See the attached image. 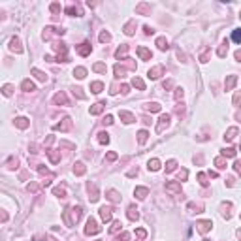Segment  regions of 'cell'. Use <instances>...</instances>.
<instances>
[{
	"instance_id": "ba28073f",
	"label": "cell",
	"mask_w": 241,
	"mask_h": 241,
	"mask_svg": "<svg viewBox=\"0 0 241 241\" xmlns=\"http://www.w3.org/2000/svg\"><path fill=\"white\" fill-rule=\"evenodd\" d=\"M100 217L104 218V221H111V207H105L104 205V207L100 209Z\"/></svg>"
},
{
	"instance_id": "ee69618b",
	"label": "cell",
	"mask_w": 241,
	"mask_h": 241,
	"mask_svg": "<svg viewBox=\"0 0 241 241\" xmlns=\"http://www.w3.org/2000/svg\"><path fill=\"white\" fill-rule=\"evenodd\" d=\"M138 11H139V13H147V11H149V6H147V4H139V6H138Z\"/></svg>"
},
{
	"instance_id": "1f68e13d",
	"label": "cell",
	"mask_w": 241,
	"mask_h": 241,
	"mask_svg": "<svg viewBox=\"0 0 241 241\" xmlns=\"http://www.w3.org/2000/svg\"><path fill=\"white\" fill-rule=\"evenodd\" d=\"M108 198H109L111 202H119V200H120V196L115 192V190H109V192H108Z\"/></svg>"
},
{
	"instance_id": "74e56055",
	"label": "cell",
	"mask_w": 241,
	"mask_h": 241,
	"mask_svg": "<svg viewBox=\"0 0 241 241\" xmlns=\"http://www.w3.org/2000/svg\"><path fill=\"white\" fill-rule=\"evenodd\" d=\"M17 164H19V160H17V158H10V160H8V168H10V169L17 168Z\"/></svg>"
},
{
	"instance_id": "f5cc1de1",
	"label": "cell",
	"mask_w": 241,
	"mask_h": 241,
	"mask_svg": "<svg viewBox=\"0 0 241 241\" xmlns=\"http://www.w3.org/2000/svg\"><path fill=\"white\" fill-rule=\"evenodd\" d=\"M119 228H120V222H113V226H111V232L115 233V232H117Z\"/></svg>"
},
{
	"instance_id": "7402d4cb",
	"label": "cell",
	"mask_w": 241,
	"mask_h": 241,
	"mask_svg": "<svg viewBox=\"0 0 241 241\" xmlns=\"http://www.w3.org/2000/svg\"><path fill=\"white\" fill-rule=\"evenodd\" d=\"M104 111V104H94L93 108H90V113L93 115H98V113H102Z\"/></svg>"
},
{
	"instance_id": "30bf717a",
	"label": "cell",
	"mask_w": 241,
	"mask_h": 241,
	"mask_svg": "<svg viewBox=\"0 0 241 241\" xmlns=\"http://www.w3.org/2000/svg\"><path fill=\"white\" fill-rule=\"evenodd\" d=\"M138 217H139L138 207H136V205H130V207H128V218H130V221H136Z\"/></svg>"
},
{
	"instance_id": "603a6c76",
	"label": "cell",
	"mask_w": 241,
	"mask_h": 241,
	"mask_svg": "<svg viewBox=\"0 0 241 241\" xmlns=\"http://www.w3.org/2000/svg\"><path fill=\"white\" fill-rule=\"evenodd\" d=\"M157 45H158V49L166 51V49H168V40H166V38H158V40H157Z\"/></svg>"
},
{
	"instance_id": "f546056e",
	"label": "cell",
	"mask_w": 241,
	"mask_h": 241,
	"mask_svg": "<svg viewBox=\"0 0 241 241\" xmlns=\"http://www.w3.org/2000/svg\"><path fill=\"white\" fill-rule=\"evenodd\" d=\"M147 136H149V134H147L145 130H141V132L138 134V141H139V143H141V145H143V143H145V141H147Z\"/></svg>"
},
{
	"instance_id": "6125c7cd",
	"label": "cell",
	"mask_w": 241,
	"mask_h": 241,
	"mask_svg": "<svg viewBox=\"0 0 241 241\" xmlns=\"http://www.w3.org/2000/svg\"><path fill=\"white\" fill-rule=\"evenodd\" d=\"M237 119H239V120H241V111H239V113H237Z\"/></svg>"
},
{
	"instance_id": "e0dca14e",
	"label": "cell",
	"mask_w": 241,
	"mask_h": 241,
	"mask_svg": "<svg viewBox=\"0 0 241 241\" xmlns=\"http://www.w3.org/2000/svg\"><path fill=\"white\" fill-rule=\"evenodd\" d=\"M32 74L36 75L40 81H47V75H45L44 72H41V70H38V68H32Z\"/></svg>"
},
{
	"instance_id": "484cf974",
	"label": "cell",
	"mask_w": 241,
	"mask_h": 241,
	"mask_svg": "<svg viewBox=\"0 0 241 241\" xmlns=\"http://www.w3.org/2000/svg\"><path fill=\"white\" fill-rule=\"evenodd\" d=\"M132 85H134V87H138V89H141V90L145 89V83L141 81L139 77H134V79H132Z\"/></svg>"
},
{
	"instance_id": "2e32d148",
	"label": "cell",
	"mask_w": 241,
	"mask_h": 241,
	"mask_svg": "<svg viewBox=\"0 0 241 241\" xmlns=\"http://www.w3.org/2000/svg\"><path fill=\"white\" fill-rule=\"evenodd\" d=\"M102 89H104V83H100V81H94L93 85H90V90H93V93H102Z\"/></svg>"
},
{
	"instance_id": "7c38bea8",
	"label": "cell",
	"mask_w": 241,
	"mask_h": 241,
	"mask_svg": "<svg viewBox=\"0 0 241 241\" xmlns=\"http://www.w3.org/2000/svg\"><path fill=\"white\" fill-rule=\"evenodd\" d=\"M236 81H237V77H236V75H230L228 79H226V83H224V89H226V90H232V87L236 85Z\"/></svg>"
},
{
	"instance_id": "f1b7e54d",
	"label": "cell",
	"mask_w": 241,
	"mask_h": 241,
	"mask_svg": "<svg viewBox=\"0 0 241 241\" xmlns=\"http://www.w3.org/2000/svg\"><path fill=\"white\" fill-rule=\"evenodd\" d=\"M145 109H147V111H160V105H158L157 102H153V104H147Z\"/></svg>"
},
{
	"instance_id": "be15d7a7",
	"label": "cell",
	"mask_w": 241,
	"mask_h": 241,
	"mask_svg": "<svg viewBox=\"0 0 241 241\" xmlns=\"http://www.w3.org/2000/svg\"><path fill=\"white\" fill-rule=\"evenodd\" d=\"M237 236H239V239H241V230H239V232H237Z\"/></svg>"
},
{
	"instance_id": "d6a6232c",
	"label": "cell",
	"mask_w": 241,
	"mask_h": 241,
	"mask_svg": "<svg viewBox=\"0 0 241 241\" xmlns=\"http://www.w3.org/2000/svg\"><path fill=\"white\" fill-rule=\"evenodd\" d=\"M98 141H100V143H108V141H109V136H108L105 132H100V134H98Z\"/></svg>"
},
{
	"instance_id": "8fae6325",
	"label": "cell",
	"mask_w": 241,
	"mask_h": 241,
	"mask_svg": "<svg viewBox=\"0 0 241 241\" xmlns=\"http://www.w3.org/2000/svg\"><path fill=\"white\" fill-rule=\"evenodd\" d=\"M166 190H168V192H179V190H181V185H179V183H168V185H166Z\"/></svg>"
},
{
	"instance_id": "d6986e66",
	"label": "cell",
	"mask_w": 241,
	"mask_h": 241,
	"mask_svg": "<svg viewBox=\"0 0 241 241\" xmlns=\"http://www.w3.org/2000/svg\"><path fill=\"white\" fill-rule=\"evenodd\" d=\"M160 74H162V66H157V68H153L151 72H149V77L157 79V77H160Z\"/></svg>"
},
{
	"instance_id": "83f0119b",
	"label": "cell",
	"mask_w": 241,
	"mask_h": 241,
	"mask_svg": "<svg viewBox=\"0 0 241 241\" xmlns=\"http://www.w3.org/2000/svg\"><path fill=\"white\" fill-rule=\"evenodd\" d=\"M236 134H237V128H230L228 132H226V136H224V138L228 139V141H232L233 138H236Z\"/></svg>"
},
{
	"instance_id": "44dd1931",
	"label": "cell",
	"mask_w": 241,
	"mask_h": 241,
	"mask_svg": "<svg viewBox=\"0 0 241 241\" xmlns=\"http://www.w3.org/2000/svg\"><path fill=\"white\" fill-rule=\"evenodd\" d=\"M134 28H136V21H130V23L124 26V32L128 34V36H132V34H134Z\"/></svg>"
},
{
	"instance_id": "7bdbcfd3",
	"label": "cell",
	"mask_w": 241,
	"mask_h": 241,
	"mask_svg": "<svg viewBox=\"0 0 241 241\" xmlns=\"http://www.w3.org/2000/svg\"><path fill=\"white\" fill-rule=\"evenodd\" d=\"M94 72H105V66L102 64V62H96V64H94Z\"/></svg>"
},
{
	"instance_id": "f35d334b",
	"label": "cell",
	"mask_w": 241,
	"mask_h": 241,
	"mask_svg": "<svg viewBox=\"0 0 241 241\" xmlns=\"http://www.w3.org/2000/svg\"><path fill=\"white\" fill-rule=\"evenodd\" d=\"M49 157H51V162H59V153L56 151H47Z\"/></svg>"
},
{
	"instance_id": "e575fe53",
	"label": "cell",
	"mask_w": 241,
	"mask_h": 241,
	"mask_svg": "<svg viewBox=\"0 0 241 241\" xmlns=\"http://www.w3.org/2000/svg\"><path fill=\"white\" fill-rule=\"evenodd\" d=\"M215 164H217V168H221V169H222V168H226V160H224L222 157H218V158L215 160Z\"/></svg>"
},
{
	"instance_id": "9a60e30c",
	"label": "cell",
	"mask_w": 241,
	"mask_h": 241,
	"mask_svg": "<svg viewBox=\"0 0 241 241\" xmlns=\"http://www.w3.org/2000/svg\"><path fill=\"white\" fill-rule=\"evenodd\" d=\"M53 100H55V104H62V105H66V104H68V100H66V96L62 94V93H59V94H55V98H53Z\"/></svg>"
},
{
	"instance_id": "6da1fadb",
	"label": "cell",
	"mask_w": 241,
	"mask_h": 241,
	"mask_svg": "<svg viewBox=\"0 0 241 241\" xmlns=\"http://www.w3.org/2000/svg\"><path fill=\"white\" fill-rule=\"evenodd\" d=\"M100 232V226H98V222L94 221L93 217L89 218L87 221V228H85V233H87V236H94V233H98Z\"/></svg>"
},
{
	"instance_id": "6f0895ef",
	"label": "cell",
	"mask_w": 241,
	"mask_h": 241,
	"mask_svg": "<svg viewBox=\"0 0 241 241\" xmlns=\"http://www.w3.org/2000/svg\"><path fill=\"white\" fill-rule=\"evenodd\" d=\"M28 190H32V192L38 190V185H36V183H30V185H28Z\"/></svg>"
},
{
	"instance_id": "11a10c76",
	"label": "cell",
	"mask_w": 241,
	"mask_h": 241,
	"mask_svg": "<svg viewBox=\"0 0 241 241\" xmlns=\"http://www.w3.org/2000/svg\"><path fill=\"white\" fill-rule=\"evenodd\" d=\"M233 168H236V172L241 175V162H236V164H233Z\"/></svg>"
},
{
	"instance_id": "8d00e7d4",
	"label": "cell",
	"mask_w": 241,
	"mask_h": 241,
	"mask_svg": "<svg viewBox=\"0 0 241 241\" xmlns=\"http://www.w3.org/2000/svg\"><path fill=\"white\" fill-rule=\"evenodd\" d=\"M175 166H177V162H175V160H169L168 164H166V172H173Z\"/></svg>"
},
{
	"instance_id": "816d5d0a",
	"label": "cell",
	"mask_w": 241,
	"mask_h": 241,
	"mask_svg": "<svg viewBox=\"0 0 241 241\" xmlns=\"http://www.w3.org/2000/svg\"><path fill=\"white\" fill-rule=\"evenodd\" d=\"M128 237H130V236L124 232V233H120V236H119V241H128Z\"/></svg>"
},
{
	"instance_id": "b9f144b4",
	"label": "cell",
	"mask_w": 241,
	"mask_h": 241,
	"mask_svg": "<svg viewBox=\"0 0 241 241\" xmlns=\"http://www.w3.org/2000/svg\"><path fill=\"white\" fill-rule=\"evenodd\" d=\"M53 194H55V196H60V198H62V196H64V188H62V187H56V188L53 190Z\"/></svg>"
},
{
	"instance_id": "60d3db41",
	"label": "cell",
	"mask_w": 241,
	"mask_h": 241,
	"mask_svg": "<svg viewBox=\"0 0 241 241\" xmlns=\"http://www.w3.org/2000/svg\"><path fill=\"white\" fill-rule=\"evenodd\" d=\"M222 154H224V157H233V154H236V151H233L232 147H228V149H224V151H222Z\"/></svg>"
},
{
	"instance_id": "f6af8a7d",
	"label": "cell",
	"mask_w": 241,
	"mask_h": 241,
	"mask_svg": "<svg viewBox=\"0 0 241 241\" xmlns=\"http://www.w3.org/2000/svg\"><path fill=\"white\" fill-rule=\"evenodd\" d=\"M109 40H111V36H109L108 32H102L100 34V41H109Z\"/></svg>"
},
{
	"instance_id": "94428289",
	"label": "cell",
	"mask_w": 241,
	"mask_h": 241,
	"mask_svg": "<svg viewBox=\"0 0 241 241\" xmlns=\"http://www.w3.org/2000/svg\"><path fill=\"white\" fill-rule=\"evenodd\" d=\"M236 59H237V60H241V49H239V51L236 53Z\"/></svg>"
},
{
	"instance_id": "277c9868",
	"label": "cell",
	"mask_w": 241,
	"mask_h": 241,
	"mask_svg": "<svg viewBox=\"0 0 241 241\" xmlns=\"http://www.w3.org/2000/svg\"><path fill=\"white\" fill-rule=\"evenodd\" d=\"M168 124H169V115H162V117H160V123H158V126H157V132H162Z\"/></svg>"
},
{
	"instance_id": "8992f818",
	"label": "cell",
	"mask_w": 241,
	"mask_h": 241,
	"mask_svg": "<svg viewBox=\"0 0 241 241\" xmlns=\"http://www.w3.org/2000/svg\"><path fill=\"white\" fill-rule=\"evenodd\" d=\"M196 226H198V230H200L202 233H205V232H207V230L211 228V221H200Z\"/></svg>"
},
{
	"instance_id": "c3c4849f",
	"label": "cell",
	"mask_w": 241,
	"mask_h": 241,
	"mask_svg": "<svg viewBox=\"0 0 241 241\" xmlns=\"http://www.w3.org/2000/svg\"><path fill=\"white\" fill-rule=\"evenodd\" d=\"M187 175H188V172H187V169H183V172H179V181H181V179L185 181V179H187Z\"/></svg>"
},
{
	"instance_id": "680465c9",
	"label": "cell",
	"mask_w": 241,
	"mask_h": 241,
	"mask_svg": "<svg viewBox=\"0 0 241 241\" xmlns=\"http://www.w3.org/2000/svg\"><path fill=\"white\" fill-rule=\"evenodd\" d=\"M59 10H60L59 4H51V11H59Z\"/></svg>"
},
{
	"instance_id": "7dc6e473",
	"label": "cell",
	"mask_w": 241,
	"mask_h": 241,
	"mask_svg": "<svg viewBox=\"0 0 241 241\" xmlns=\"http://www.w3.org/2000/svg\"><path fill=\"white\" fill-rule=\"evenodd\" d=\"M4 94L6 96H11V85H4Z\"/></svg>"
},
{
	"instance_id": "681fc988",
	"label": "cell",
	"mask_w": 241,
	"mask_h": 241,
	"mask_svg": "<svg viewBox=\"0 0 241 241\" xmlns=\"http://www.w3.org/2000/svg\"><path fill=\"white\" fill-rule=\"evenodd\" d=\"M198 179H200V185H203V187L207 185V181H205V175H203V173H200V175H198Z\"/></svg>"
},
{
	"instance_id": "cb8c5ba5",
	"label": "cell",
	"mask_w": 241,
	"mask_h": 241,
	"mask_svg": "<svg viewBox=\"0 0 241 241\" xmlns=\"http://www.w3.org/2000/svg\"><path fill=\"white\" fill-rule=\"evenodd\" d=\"M149 169H153V172H157V169H160V162H158L157 158L149 160Z\"/></svg>"
},
{
	"instance_id": "3957f363",
	"label": "cell",
	"mask_w": 241,
	"mask_h": 241,
	"mask_svg": "<svg viewBox=\"0 0 241 241\" xmlns=\"http://www.w3.org/2000/svg\"><path fill=\"white\" fill-rule=\"evenodd\" d=\"M119 117L123 119L126 124H130V123H134V120H136V119H134V115H132V113H128V111H119Z\"/></svg>"
},
{
	"instance_id": "9c48e42d",
	"label": "cell",
	"mask_w": 241,
	"mask_h": 241,
	"mask_svg": "<svg viewBox=\"0 0 241 241\" xmlns=\"http://www.w3.org/2000/svg\"><path fill=\"white\" fill-rule=\"evenodd\" d=\"M138 55H139L143 60H151V51H149V49H145V47H139V49H138Z\"/></svg>"
},
{
	"instance_id": "ac0fdd59",
	"label": "cell",
	"mask_w": 241,
	"mask_h": 241,
	"mask_svg": "<svg viewBox=\"0 0 241 241\" xmlns=\"http://www.w3.org/2000/svg\"><path fill=\"white\" fill-rule=\"evenodd\" d=\"M70 119H64V123H60V124H55V130H68L70 128Z\"/></svg>"
},
{
	"instance_id": "7a4b0ae2",
	"label": "cell",
	"mask_w": 241,
	"mask_h": 241,
	"mask_svg": "<svg viewBox=\"0 0 241 241\" xmlns=\"http://www.w3.org/2000/svg\"><path fill=\"white\" fill-rule=\"evenodd\" d=\"M10 49H11V51H15V53H21V51H23L19 38H11V40H10Z\"/></svg>"
},
{
	"instance_id": "5b68a950",
	"label": "cell",
	"mask_w": 241,
	"mask_h": 241,
	"mask_svg": "<svg viewBox=\"0 0 241 241\" xmlns=\"http://www.w3.org/2000/svg\"><path fill=\"white\" fill-rule=\"evenodd\" d=\"M68 213L72 215V224H74V222L79 221V217H81V207H72V209L68 211Z\"/></svg>"
},
{
	"instance_id": "5bb4252c",
	"label": "cell",
	"mask_w": 241,
	"mask_h": 241,
	"mask_svg": "<svg viewBox=\"0 0 241 241\" xmlns=\"http://www.w3.org/2000/svg\"><path fill=\"white\" fill-rule=\"evenodd\" d=\"M21 87H23L25 93H30V90H34V83H32V81H28V79H25L23 83H21Z\"/></svg>"
},
{
	"instance_id": "d590c367",
	"label": "cell",
	"mask_w": 241,
	"mask_h": 241,
	"mask_svg": "<svg viewBox=\"0 0 241 241\" xmlns=\"http://www.w3.org/2000/svg\"><path fill=\"white\" fill-rule=\"evenodd\" d=\"M115 75L117 77H124V68H120V64L115 66Z\"/></svg>"
},
{
	"instance_id": "e7e4bbea",
	"label": "cell",
	"mask_w": 241,
	"mask_h": 241,
	"mask_svg": "<svg viewBox=\"0 0 241 241\" xmlns=\"http://www.w3.org/2000/svg\"><path fill=\"white\" fill-rule=\"evenodd\" d=\"M239 17H241V13H239Z\"/></svg>"
},
{
	"instance_id": "bcb514c9",
	"label": "cell",
	"mask_w": 241,
	"mask_h": 241,
	"mask_svg": "<svg viewBox=\"0 0 241 241\" xmlns=\"http://www.w3.org/2000/svg\"><path fill=\"white\" fill-rule=\"evenodd\" d=\"M233 104H236V105L241 104V90H239V93H236V96H233Z\"/></svg>"
},
{
	"instance_id": "4316f807",
	"label": "cell",
	"mask_w": 241,
	"mask_h": 241,
	"mask_svg": "<svg viewBox=\"0 0 241 241\" xmlns=\"http://www.w3.org/2000/svg\"><path fill=\"white\" fill-rule=\"evenodd\" d=\"M74 172H75V175H83L85 173V166L81 164V162H77L75 168H74Z\"/></svg>"
},
{
	"instance_id": "52a82bcc",
	"label": "cell",
	"mask_w": 241,
	"mask_h": 241,
	"mask_svg": "<svg viewBox=\"0 0 241 241\" xmlns=\"http://www.w3.org/2000/svg\"><path fill=\"white\" fill-rule=\"evenodd\" d=\"M28 124H30V123H28V119H25V117H19V119H15V126H17V128H28Z\"/></svg>"
},
{
	"instance_id": "4dcf8cb0",
	"label": "cell",
	"mask_w": 241,
	"mask_h": 241,
	"mask_svg": "<svg viewBox=\"0 0 241 241\" xmlns=\"http://www.w3.org/2000/svg\"><path fill=\"white\" fill-rule=\"evenodd\" d=\"M126 51H128V47H126V45L119 47V49H117V53H115V56H117V59H120V56H124V55H126Z\"/></svg>"
},
{
	"instance_id": "91938a15",
	"label": "cell",
	"mask_w": 241,
	"mask_h": 241,
	"mask_svg": "<svg viewBox=\"0 0 241 241\" xmlns=\"http://www.w3.org/2000/svg\"><path fill=\"white\" fill-rule=\"evenodd\" d=\"M104 123H105V124H111V123H113V117H111V115H108V117H105V120H104Z\"/></svg>"
},
{
	"instance_id": "ffe728a7",
	"label": "cell",
	"mask_w": 241,
	"mask_h": 241,
	"mask_svg": "<svg viewBox=\"0 0 241 241\" xmlns=\"http://www.w3.org/2000/svg\"><path fill=\"white\" fill-rule=\"evenodd\" d=\"M74 75L77 77V79H83V77L87 75V70H85V68H75L74 70Z\"/></svg>"
},
{
	"instance_id": "4fadbf2b",
	"label": "cell",
	"mask_w": 241,
	"mask_h": 241,
	"mask_svg": "<svg viewBox=\"0 0 241 241\" xmlns=\"http://www.w3.org/2000/svg\"><path fill=\"white\" fill-rule=\"evenodd\" d=\"M147 194H149V188H145V187H138L136 188V196L139 198V200H143Z\"/></svg>"
},
{
	"instance_id": "f907efd6",
	"label": "cell",
	"mask_w": 241,
	"mask_h": 241,
	"mask_svg": "<svg viewBox=\"0 0 241 241\" xmlns=\"http://www.w3.org/2000/svg\"><path fill=\"white\" fill-rule=\"evenodd\" d=\"M105 158H108L109 162H113V160L117 158V153H108V157H105Z\"/></svg>"
},
{
	"instance_id": "d4e9b609",
	"label": "cell",
	"mask_w": 241,
	"mask_h": 241,
	"mask_svg": "<svg viewBox=\"0 0 241 241\" xmlns=\"http://www.w3.org/2000/svg\"><path fill=\"white\" fill-rule=\"evenodd\" d=\"M77 51H79V55H83V56H85V55H89V53H90V45H89V44H81V47L77 49Z\"/></svg>"
},
{
	"instance_id": "db71d44e",
	"label": "cell",
	"mask_w": 241,
	"mask_h": 241,
	"mask_svg": "<svg viewBox=\"0 0 241 241\" xmlns=\"http://www.w3.org/2000/svg\"><path fill=\"white\" fill-rule=\"evenodd\" d=\"M136 236H138L139 239H143V237L147 236V233H145V230H138V232H136Z\"/></svg>"
},
{
	"instance_id": "9f6ffc18",
	"label": "cell",
	"mask_w": 241,
	"mask_h": 241,
	"mask_svg": "<svg viewBox=\"0 0 241 241\" xmlns=\"http://www.w3.org/2000/svg\"><path fill=\"white\" fill-rule=\"evenodd\" d=\"M175 98H177V100H179V98H183V90H181V89L175 90Z\"/></svg>"
},
{
	"instance_id": "836d02e7",
	"label": "cell",
	"mask_w": 241,
	"mask_h": 241,
	"mask_svg": "<svg viewBox=\"0 0 241 241\" xmlns=\"http://www.w3.org/2000/svg\"><path fill=\"white\" fill-rule=\"evenodd\" d=\"M226 53H228V41H224V44L221 45V49H218V56H224Z\"/></svg>"
},
{
	"instance_id": "ab89813d",
	"label": "cell",
	"mask_w": 241,
	"mask_h": 241,
	"mask_svg": "<svg viewBox=\"0 0 241 241\" xmlns=\"http://www.w3.org/2000/svg\"><path fill=\"white\" fill-rule=\"evenodd\" d=\"M232 40H233V41H241V30H233Z\"/></svg>"
}]
</instances>
